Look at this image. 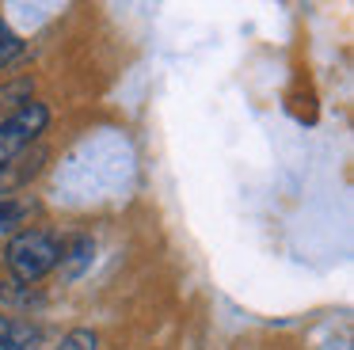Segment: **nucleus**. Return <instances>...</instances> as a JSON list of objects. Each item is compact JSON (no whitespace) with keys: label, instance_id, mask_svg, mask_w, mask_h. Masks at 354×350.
Listing matches in <instances>:
<instances>
[{"label":"nucleus","instance_id":"39448f33","mask_svg":"<svg viewBox=\"0 0 354 350\" xmlns=\"http://www.w3.org/2000/svg\"><path fill=\"white\" fill-rule=\"evenodd\" d=\"M0 301L16 304V308H42V304H46V293H39L35 286H24V282L8 278V282H0Z\"/></svg>","mask_w":354,"mask_h":350},{"label":"nucleus","instance_id":"f03ea898","mask_svg":"<svg viewBox=\"0 0 354 350\" xmlns=\"http://www.w3.org/2000/svg\"><path fill=\"white\" fill-rule=\"evenodd\" d=\"M50 111L42 103H24L16 114L0 122V164H8L12 156H19L24 149H31V141L46 129Z\"/></svg>","mask_w":354,"mask_h":350},{"label":"nucleus","instance_id":"423d86ee","mask_svg":"<svg viewBox=\"0 0 354 350\" xmlns=\"http://www.w3.org/2000/svg\"><path fill=\"white\" fill-rule=\"evenodd\" d=\"M24 103H31V80H12L0 88V122L8 118V114H16Z\"/></svg>","mask_w":354,"mask_h":350},{"label":"nucleus","instance_id":"7ed1b4c3","mask_svg":"<svg viewBox=\"0 0 354 350\" xmlns=\"http://www.w3.org/2000/svg\"><path fill=\"white\" fill-rule=\"evenodd\" d=\"M42 342V331L31 320L0 316V350H35Z\"/></svg>","mask_w":354,"mask_h":350},{"label":"nucleus","instance_id":"f257e3e1","mask_svg":"<svg viewBox=\"0 0 354 350\" xmlns=\"http://www.w3.org/2000/svg\"><path fill=\"white\" fill-rule=\"evenodd\" d=\"M4 259H8L16 282L35 286V282L46 278V274L57 266V259H62V243H57L50 232H42V228H27V232L12 236Z\"/></svg>","mask_w":354,"mask_h":350},{"label":"nucleus","instance_id":"1a4fd4ad","mask_svg":"<svg viewBox=\"0 0 354 350\" xmlns=\"http://www.w3.org/2000/svg\"><path fill=\"white\" fill-rule=\"evenodd\" d=\"M24 205L12 202V198H0V232H8V228H16L19 221H24Z\"/></svg>","mask_w":354,"mask_h":350},{"label":"nucleus","instance_id":"6e6552de","mask_svg":"<svg viewBox=\"0 0 354 350\" xmlns=\"http://www.w3.org/2000/svg\"><path fill=\"white\" fill-rule=\"evenodd\" d=\"M19 50H24V42L8 30V23L0 19V65H8L12 57H19Z\"/></svg>","mask_w":354,"mask_h":350},{"label":"nucleus","instance_id":"0eeeda50","mask_svg":"<svg viewBox=\"0 0 354 350\" xmlns=\"http://www.w3.org/2000/svg\"><path fill=\"white\" fill-rule=\"evenodd\" d=\"M57 350H100V335L88 331V327H77V331L65 335Z\"/></svg>","mask_w":354,"mask_h":350},{"label":"nucleus","instance_id":"20e7f679","mask_svg":"<svg viewBox=\"0 0 354 350\" xmlns=\"http://www.w3.org/2000/svg\"><path fill=\"white\" fill-rule=\"evenodd\" d=\"M92 259H95V243L88 240V236H77V240L69 243V251H62V259H57V266H62V278H65V282L80 278V274L92 266Z\"/></svg>","mask_w":354,"mask_h":350}]
</instances>
